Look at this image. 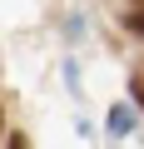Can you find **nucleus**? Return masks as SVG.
I'll return each mask as SVG.
<instances>
[{"mask_svg":"<svg viewBox=\"0 0 144 149\" xmlns=\"http://www.w3.org/2000/svg\"><path fill=\"white\" fill-rule=\"evenodd\" d=\"M134 95H139V104H144V85H134Z\"/></svg>","mask_w":144,"mask_h":149,"instance_id":"7ed1b4c3","label":"nucleus"},{"mask_svg":"<svg viewBox=\"0 0 144 149\" xmlns=\"http://www.w3.org/2000/svg\"><path fill=\"white\" fill-rule=\"evenodd\" d=\"M10 149H25V134H10Z\"/></svg>","mask_w":144,"mask_h":149,"instance_id":"f03ea898","label":"nucleus"},{"mask_svg":"<svg viewBox=\"0 0 144 149\" xmlns=\"http://www.w3.org/2000/svg\"><path fill=\"white\" fill-rule=\"evenodd\" d=\"M129 25H134V30H144V10H134V15H129Z\"/></svg>","mask_w":144,"mask_h":149,"instance_id":"f257e3e1","label":"nucleus"}]
</instances>
